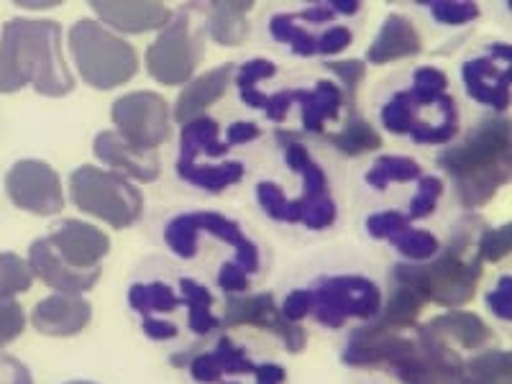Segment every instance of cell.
Instances as JSON below:
<instances>
[{
	"label": "cell",
	"instance_id": "cell-9",
	"mask_svg": "<svg viewBox=\"0 0 512 384\" xmlns=\"http://www.w3.org/2000/svg\"><path fill=\"white\" fill-rule=\"evenodd\" d=\"M200 233H210L231 246L233 267H239L244 274H254L262 267L259 246L244 233V228L231 218L213 213V210H198V213H182L164 226V244L180 259H195L198 256Z\"/></svg>",
	"mask_w": 512,
	"mask_h": 384
},
{
	"label": "cell",
	"instance_id": "cell-25",
	"mask_svg": "<svg viewBox=\"0 0 512 384\" xmlns=\"http://www.w3.org/2000/svg\"><path fill=\"white\" fill-rule=\"evenodd\" d=\"M292 103L300 105V121L308 134L326 136V126L336 121L344 105V93L336 82L320 80L310 90H290Z\"/></svg>",
	"mask_w": 512,
	"mask_h": 384
},
{
	"label": "cell",
	"instance_id": "cell-46",
	"mask_svg": "<svg viewBox=\"0 0 512 384\" xmlns=\"http://www.w3.org/2000/svg\"><path fill=\"white\" fill-rule=\"evenodd\" d=\"M216 282L221 290L228 292V295H241V292H246V287H249V274H244L239 267H233L231 262H226L221 267V272H218Z\"/></svg>",
	"mask_w": 512,
	"mask_h": 384
},
{
	"label": "cell",
	"instance_id": "cell-35",
	"mask_svg": "<svg viewBox=\"0 0 512 384\" xmlns=\"http://www.w3.org/2000/svg\"><path fill=\"white\" fill-rule=\"evenodd\" d=\"M34 274L29 262L13 251H0V300H11L21 292L31 290Z\"/></svg>",
	"mask_w": 512,
	"mask_h": 384
},
{
	"label": "cell",
	"instance_id": "cell-43",
	"mask_svg": "<svg viewBox=\"0 0 512 384\" xmlns=\"http://www.w3.org/2000/svg\"><path fill=\"white\" fill-rule=\"evenodd\" d=\"M351 41H354L351 29H346V26H331V29L318 34V54H323V57L341 54L351 47Z\"/></svg>",
	"mask_w": 512,
	"mask_h": 384
},
{
	"label": "cell",
	"instance_id": "cell-37",
	"mask_svg": "<svg viewBox=\"0 0 512 384\" xmlns=\"http://www.w3.org/2000/svg\"><path fill=\"white\" fill-rule=\"evenodd\" d=\"M326 70L333 72V75L341 80V93L344 98L349 100L351 105V116H354V103H356V90L367 77V62H361V59H341V62H326Z\"/></svg>",
	"mask_w": 512,
	"mask_h": 384
},
{
	"label": "cell",
	"instance_id": "cell-14",
	"mask_svg": "<svg viewBox=\"0 0 512 384\" xmlns=\"http://www.w3.org/2000/svg\"><path fill=\"white\" fill-rule=\"evenodd\" d=\"M512 49L510 44H489L479 57L461 64V80L466 95L479 105H487L497 116L510 105Z\"/></svg>",
	"mask_w": 512,
	"mask_h": 384
},
{
	"label": "cell",
	"instance_id": "cell-5",
	"mask_svg": "<svg viewBox=\"0 0 512 384\" xmlns=\"http://www.w3.org/2000/svg\"><path fill=\"white\" fill-rule=\"evenodd\" d=\"M466 246V233H461V239L451 241L441 256L436 254L428 262L397 264L392 269V280L395 285L413 287L425 303H436L441 308H461L472 303L482 280L484 262L477 254L474 259H466Z\"/></svg>",
	"mask_w": 512,
	"mask_h": 384
},
{
	"label": "cell",
	"instance_id": "cell-20",
	"mask_svg": "<svg viewBox=\"0 0 512 384\" xmlns=\"http://www.w3.org/2000/svg\"><path fill=\"white\" fill-rule=\"evenodd\" d=\"M95 157L126 180L154 182L159 180V172H162L157 152H146V149L128 144L116 131H100L95 139Z\"/></svg>",
	"mask_w": 512,
	"mask_h": 384
},
{
	"label": "cell",
	"instance_id": "cell-17",
	"mask_svg": "<svg viewBox=\"0 0 512 384\" xmlns=\"http://www.w3.org/2000/svg\"><path fill=\"white\" fill-rule=\"evenodd\" d=\"M223 323L226 326H254L262 331L274 333L282 338V344L290 354H300L308 344V331L300 323H290L285 315L280 313L274 297L269 292L262 295H231L226 300V310H223Z\"/></svg>",
	"mask_w": 512,
	"mask_h": 384
},
{
	"label": "cell",
	"instance_id": "cell-6",
	"mask_svg": "<svg viewBox=\"0 0 512 384\" xmlns=\"http://www.w3.org/2000/svg\"><path fill=\"white\" fill-rule=\"evenodd\" d=\"M231 146L221 139V126L216 118L200 116L182 126L180 134V159H177V175L187 185L203 192L228 190L244 180L246 169L236 159H226Z\"/></svg>",
	"mask_w": 512,
	"mask_h": 384
},
{
	"label": "cell",
	"instance_id": "cell-18",
	"mask_svg": "<svg viewBox=\"0 0 512 384\" xmlns=\"http://www.w3.org/2000/svg\"><path fill=\"white\" fill-rule=\"evenodd\" d=\"M49 246L64 264L72 269H98L108 251H111V239L108 233L100 231L98 226L85 221H59L47 236Z\"/></svg>",
	"mask_w": 512,
	"mask_h": 384
},
{
	"label": "cell",
	"instance_id": "cell-7",
	"mask_svg": "<svg viewBox=\"0 0 512 384\" xmlns=\"http://www.w3.org/2000/svg\"><path fill=\"white\" fill-rule=\"evenodd\" d=\"M70 52L85 85L113 90L139 72L136 49L93 18H82L70 31Z\"/></svg>",
	"mask_w": 512,
	"mask_h": 384
},
{
	"label": "cell",
	"instance_id": "cell-3",
	"mask_svg": "<svg viewBox=\"0 0 512 384\" xmlns=\"http://www.w3.org/2000/svg\"><path fill=\"white\" fill-rule=\"evenodd\" d=\"M379 121L390 134L410 136L415 144H451L459 136V108L448 95L446 72L418 67L413 72V85L382 105Z\"/></svg>",
	"mask_w": 512,
	"mask_h": 384
},
{
	"label": "cell",
	"instance_id": "cell-47",
	"mask_svg": "<svg viewBox=\"0 0 512 384\" xmlns=\"http://www.w3.org/2000/svg\"><path fill=\"white\" fill-rule=\"evenodd\" d=\"M0 384H34V379L21 361L0 354Z\"/></svg>",
	"mask_w": 512,
	"mask_h": 384
},
{
	"label": "cell",
	"instance_id": "cell-50",
	"mask_svg": "<svg viewBox=\"0 0 512 384\" xmlns=\"http://www.w3.org/2000/svg\"><path fill=\"white\" fill-rule=\"evenodd\" d=\"M70 384H93V382H70Z\"/></svg>",
	"mask_w": 512,
	"mask_h": 384
},
{
	"label": "cell",
	"instance_id": "cell-44",
	"mask_svg": "<svg viewBox=\"0 0 512 384\" xmlns=\"http://www.w3.org/2000/svg\"><path fill=\"white\" fill-rule=\"evenodd\" d=\"M408 221V216L405 213H400V210H382V213H372V216L367 218V233L372 236V239H387L392 231H395L397 226H402V223Z\"/></svg>",
	"mask_w": 512,
	"mask_h": 384
},
{
	"label": "cell",
	"instance_id": "cell-11",
	"mask_svg": "<svg viewBox=\"0 0 512 384\" xmlns=\"http://www.w3.org/2000/svg\"><path fill=\"white\" fill-rule=\"evenodd\" d=\"M203 59V39L198 26H192V16L180 11L172 16L152 47L146 49V72L167 88L185 85L195 75V67Z\"/></svg>",
	"mask_w": 512,
	"mask_h": 384
},
{
	"label": "cell",
	"instance_id": "cell-10",
	"mask_svg": "<svg viewBox=\"0 0 512 384\" xmlns=\"http://www.w3.org/2000/svg\"><path fill=\"white\" fill-rule=\"evenodd\" d=\"M382 290L361 274L326 277L310 290V318L323 328L346 326V320H374L382 310Z\"/></svg>",
	"mask_w": 512,
	"mask_h": 384
},
{
	"label": "cell",
	"instance_id": "cell-41",
	"mask_svg": "<svg viewBox=\"0 0 512 384\" xmlns=\"http://www.w3.org/2000/svg\"><path fill=\"white\" fill-rule=\"evenodd\" d=\"M274 75H277V64L269 62V59L264 57H256L241 64L239 70H236V75H233V80H236L239 88H256L259 82L269 80V77Z\"/></svg>",
	"mask_w": 512,
	"mask_h": 384
},
{
	"label": "cell",
	"instance_id": "cell-24",
	"mask_svg": "<svg viewBox=\"0 0 512 384\" xmlns=\"http://www.w3.org/2000/svg\"><path fill=\"white\" fill-rule=\"evenodd\" d=\"M233 75H236V67H233V64H221L216 70H208L205 75L187 82L185 90L180 93V100H177L175 105L177 121L187 123L192 121V118L203 116L210 105L218 103V100L226 95Z\"/></svg>",
	"mask_w": 512,
	"mask_h": 384
},
{
	"label": "cell",
	"instance_id": "cell-21",
	"mask_svg": "<svg viewBox=\"0 0 512 384\" xmlns=\"http://www.w3.org/2000/svg\"><path fill=\"white\" fill-rule=\"evenodd\" d=\"M93 318V308L85 297L80 295H57L44 297L31 313V326L41 333V336H75L82 328L88 326Z\"/></svg>",
	"mask_w": 512,
	"mask_h": 384
},
{
	"label": "cell",
	"instance_id": "cell-22",
	"mask_svg": "<svg viewBox=\"0 0 512 384\" xmlns=\"http://www.w3.org/2000/svg\"><path fill=\"white\" fill-rule=\"evenodd\" d=\"M95 16L100 18L98 24L111 26L113 31L121 34H146V31L164 29L172 21L175 13L169 11L164 3H90Z\"/></svg>",
	"mask_w": 512,
	"mask_h": 384
},
{
	"label": "cell",
	"instance_id": "cell-38",
	"mask_svg": "<svg viewBox=\"0 0 512 384\" xmlns=\"http://www.w3.org/2000/svg\"><path fill=\"white\" fill-rule=\"evenodd\" d=\"M428 11H431L433 18L443 26H464L479 18V6L477 3H469V0H441V3H428Z\"/></svg>",
	"mask_w": 512,
	"mask_h": 384
},
{
	"label": "cell",
	"instance_id": "cell-36",
	"mask_svg": "<svg viewBox=\"0 0 512 384\" xmlns=\"http://www.w3.org/2000/svg\"><path fill=\"white\" fill-rule=\"evenodd\" d=\"M443 198V180L433 175H425L418 180L415 187V195L410 200L408 221H420V218H428L433 210L438 208V200Z\"/></svg>",
	"mask_w": 512,
	"mask_h": 384
},
{
	"label": "cell",
	"instance_id": "cell-31",
	"mask_svg": "<svg viewBox=\"0 0 512 384\" xmlns=\"http://www.w3.org/2000/svg\"><path fill=\"white\" fill-rule=\"evenodd\" d=\"M269 36L280 44H287L297 57H315L318 54V34L300 24L295 13H274L269 18Z\"/></svg>",
	"mask_w": 512,
	"mask_h": 384
},
{
	"label": "cell",
	"instance_id": "cell-1",
	"mask_svg": "<svg viewBox=\"0 0 512 384\" xmlns=\"http://www.w3.org/2000/svg\"><path fill=\"white\" fill-rule=\"evenodd\" d=\"M26 85L47 98L72 93L75 77L62 57V26L49 18H11L0 31V93Z\"/></svg>",
	"mask_w": 512,
	"mask_h": 384
},
{
	"label": "cell",
	"instance_id": "cell-48",
	"mask_svg": "<svg viewBox=\"0 0 512 384\" xmlns=\"http://www.w3.org/2000/svg\"><path fill=\"white\" fill-rule=\"evenodd\" d=\"M141 328H144L146 338H152V341H169V338H177L175 323L157 318V315H144V318H141Z\"/></svg>",
	"mask_w": 512,
	"mask_h": 384
},
{
	"label": "cell",
	"instance_id": "cell-26",
	"mask_svg": "<svg viewBox=\"0 0 512 384\" xmlns=\"http://www.w3.org/2000/svg\"><path fill=\"white\" fill-rule=\"evenodd\" d=\"M420 328L443 344H459L461 349H479V346L492 341V331H489L487 323L479 315L466 313V310H451L446 315H438Z\"/></svg>",
	"mask_w": 512,
	"mask_h": 384
},
{
	"label": "cell",
	"instance_id": "cell-32",
	"mask_svg": "<svg viewBox=\"0 0 512 384\" xmlns=\"http://www.w3.org/2000/svg\"><path fill=\"white\" fill-rule=\"evenodd\" d=\"M326 139L331 141V146H336L338 152L346 154V157L374 152V149L382 146V136H379L377 128L364 121L361 116H356V113L346 121V126L338 134H326Z\"/></svg>",
	"mask_w": 512,
	"mask_h": 384
},
{
	"label": "cell",
	"instance_id": "cell-49",
	"mask_svg": "<svg viewBox=\"0 0 512 384\" xmlns=\"http://www.w3.org/2000/svg\"><path fill=\"white\" fill-rule=\"evenodd\" d=\"M259 136H262V128L256 126V123L236 121V123H231V126H228L226 139H223V141H226L228 146H241V144H249V141L259 139Z\"/></svg>",
	"mask_w": 512,
	"mask_h": 384
},
{
	"label": "cell",
	"instance_id": "cell-29",
	"mask_svg": "<svg viewBox=\"0 0 512 384\" xmlns=\"http://www.w3.org/2000/svg\"><path fill=\"white\" fill-rule=\"evenodd\" d=\"M180 300L187 308V328L195 336H210V333L221 326V320L213 315L216 297H213V292L205 285L185 277V280H180Z\"/></svg>",
	"mask_w": 512,
	"mask_h": 384
},
{
	"label": "cell",
	"instance_id": "cell-27",
	"mask_svg": "<svg viewBox=\"0 0 512 384\" xmlns=\"http://www.w3.org/2000/svg\"><path fill=\"white\" fill-rule=\"evenodd\" d=\"M254 8L249 0H221L208 6V34L210 39L221 47H239L249 36V16L246 13Z\"/></svg>",
	"mask_w": 512,
	"mask_h": 384
},
{
	"label": "cell",
	"instance_id": "cell-23",
	"mask_svg": "<svg viewBox=\"0 0 512 384\" xmlns=\"http://www.w3.org/2000/svg\"><path fill=\"white\" fill-rule=\"evenodd\" d=\"M420 49H423V41H420V31L415 29L413 21L408 16H400V13H390L384 18L372 47L367 49V62L390 64L397 59L415 57V54H420Z\"/></svg>",
	"mask_w": 512,
	"mask_h": 384
},
{
	"label": "cell",
	"instance_id": "cell-39",
	"mask_svg": "<svg viewBox=\"0 0 512 384\" xmlns=\"http://www.w3.org/2000/svg\"><path fill=\"white\" fill-rule=\"evenodd\" d=\"M512 249V226L505 223L500 228H489V231H482L477 244V256L482 262H500L510 254Z\"/></svg>",
	"mask_w": 512,
	"mask_h": 384
},
{
	"label": "cell",
	"instance_id": "cell-13",
	"mask_svg": "<svg viewBox=\"0 0 512 384\" xmlns=\"http://www.w3.org/2000/svg\"><path fill=\"white\" fill-rule=\"evenodd\" d=\"M111 118L116 123V134L146 152H157V146L169 139L167 100L149 90L118 98L111 108Z\"/></svg>",
	"mask_w": 512,
	"mask_h": 384
},
{
	"label": "cell",
	"instance_id": "cell-16",
	"mask_svg": "<svg viewBox=\"0 0 512 384\" xmlns=\"http://www.w3.org/2000/svg\"><path fill=\"white\" fill-rule=\"evenodd\" d=\"M392 372L405 384H469L464 374V361L456 354L454 346L443 344L423 328H418L413 354L392 367Z\"/></svg>",
	"mask_w": 512,
	"mask_h": 384
},
{
	"label": "cell",
	"instance_id": "cell-15",
	"mask_svg": "<svg viewBox=\"0 0 512 384\" xmlns=\"http://www.w3.org/2000/svg\"><path fill=\"white\" fill-rule=\"evenodd\" d=\"M6 195L16 208L34 216H57L64 208V190L57 169L39 159H21L8 169Z\"/></svg>",
	"mask_w": 512,
	"mask_h": 384
},
{
	"label": "cell",
	"instance_id": "cell-4",
	"mask_svg": "<svg viewBox=\"0 0 512 384\" xmlns=\"http://www.w3.org/2000/svg\"><path fill=\"white\" fill-rule=\"evenodd\" d=\"M280 141L285 146V164L295 175H300V182H303V195L300 198H287L280 185L259 182L254 190L256 203L272 221L290 223V226L300 223L310 231H326L336 223L338 216L326 172L315 162L303 141H297L290 134H280Z\"/></svg>",
	"mask_w": 512,
	"mask_h": 384
},
{
	"label": "cell",
	"instance_id": "cell-19",
	"mask_svg": "<svg viewBox=\"0 0 512 384\" xmlns=\"http://www.w3.org/2000/svg\"><path fill=\"white\" fill-rule=\"evenodd\" d=\"M29 269L34 277L52 290L62 292V295H82V292L93 290L100 280L98 269H72L70 264H64L54 249L49 246L47 239H36L29 246Z\"/></svg>",
	"mask_w": 512,
	"mask_h": 384
},
{
	"label": "cell",
	"instance_id": "cell-30",
	"mask_svg": "<svg viewBox=\"0 0 512 384\" xmlns=\"http://www.w3.org/2000/svg\"><path fill=\"white\" fill-rule=\"evenodd\" d=\"M128 308L144 315H164L182 308V300L167 282H136L128 287Z\"/></svg>",
	"mask_w": 512,
	"mask_h": 384
},
{
	"label": "cell",
	"instance_id": "cell-33",
	"mask_svg": "<svg viewBox=\"0 0 512 384\" xmlns=\"http://www.w3.org/2000/svg\"><path fill=\"white\" fill-rule=\"evenodd\" d=\"M423 177V169H420V164L415 162L413 157H395V154H384V157H379L377 162L369 167L367 172V185L374 187V190H387L390 185H395V182H413V180H420Z\"/></svg>",
	"mask_w": 512,
	"mask_h": 384
},
{
	"label": "cell",
	"instance_id": "cell-12",
	"mask_svg": "<svg viewBox=\"0 0 512 384\" xmlns=\"http://www.w3.org/2000/svg\"><path fill=\"white\" fill-rule=\"evenodd\" d=\"M190 377L200 384H285L287 372L282 364H256L249 359L244 346L228 336L218 338L213 351L192 356Z\"/></svg>",
	"mask_w": 512,
	"mask_h": 384
},
{
	"label": "cell",
	"instance_id": "cell-2",
	"mask_svg": "<svg viewBox=\"0 0 512 384\" xmlns=\"http://www.w3.org/2000/svg\"><path fill=\"white\" fill-rule=\"evenodd\" d=\"M436 162L454 180L459 203L466 210L482 208L510 182V121L484 118L459 144L443 149Z\"/></svg>",
	"mask_w": 512,
	"mask_h": 384
},
{
	"label": "cell",
	"instance_id": "cell-8",
	"mask_svg": "<svg viewBox=\"0 0 512 384\" xmlns=\"http://www.w3.org/2000/svg\"><path fill=\"white\" fill-rule=\"evenodd\" d=\"M70 198L82 213L105 221L118 231L134 226L144 213V195L134 182L93 164L77 167L72 172Z\"/></svg>",
	"mask_w": 512,
	"mask_h": 384
},
{
	"label": "cell",
	"instance_id": "cell-42",
	"mask_svg": "<svg viewBox=\"0 0 512 384\" xmlns=\"http://www.w3.org/2000/svg\"><path fill=\"white\" fill-rule=\"evenodd\" d=\"M487 308L492 310V315H495L497 320H505V323H510L512 320V277L510 274L500 277L495 285V290L487 292Z\"/></svg>",
	"mask_w": 512,
	"mask_h": 384
},
{
	"label": "cell",
	"instance_id": "cell-40",
	"mask_svg": "<svg viewBox=\"0 0 512 384\" xmlns=\"http://www.w3.org/2000/svg\"><path fill=\"white\" fill-rule=\"evenodd\" d=\"M26 328L24 308L16 300H0V346L11 344Z\"/></svg>",
	"mask_w": 512,
	"mask_h": 384
},
{
	"label": "cell",
	"instance_id": "cell-28",
	"mask_svg": "<svg viewBox=\"0 0 512 384\" xmlns=\"http://www.w3.org/2000/svg\"><path fill=\"white\" fill-rule=\"evenodd\" d=\"M423 308L425 300L413 290V287L395 285L390 300L382 303L379 315L374 320H369L367 326L372 328V331L397 333V336H400L402 331H408V328L415 326V320L423 313Z\"/></svg>",
	"mask_w": 512,
	"mask_h": 384
},
{
	"label": "cell",
	"instance_id": "cell-34",
	"mask_svg": "<svg viewBox=\"0 0 512 384\" xmlns=\"http://www.w3.org/2000/svg\"><path fill=\"white\" fill-rule=\"evenodd\" d=\"M387 241H390L405 259H410V262H428V259H433V256L441 251V241H438L431 231L413 228L410 221L397 226L395 231L387 236Z\"/></svg>",
	"mask_w": 512,
	"mask_h": 384
},
{
	"label": "cell",
	"instance_id": "cell-45",
	"mask_svg": "<svg viewBox=\"0 0 512 384\" xmlns=\"http://www.w3.org/2000/svg\"><path fill=\"white\" fill-rule=\"evenodd\" d=\"M280 313L290 323H303L310 313V290H292L290 295L282 300Z\"/></svg>",
	"mask_w": 512,
	"mask_h": 384
}]
</instances>
